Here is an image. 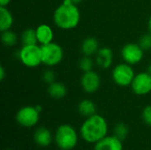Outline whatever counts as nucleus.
Masks as SVG:
<instances>
[{
	"mask_svg": "<svg viewBox=\"0 0 151 150\" xmlns=\"http://www.w3.org/2000/svg\"><path fill=\"white\" fill-rule=\"evenodd\" d=\"M19 57L25 66L28 68L37 67L42 63V48L37 44L23 45L19 50Z\"/></svg>",
	"mask_w": 151,
	"mask_h": 150,
	"instance_id": "nucleus-4",
	"label": "nucleus"
},
{
	"mask_svg": "<svg viewBox=\"0 0 151 150\" xmlns=\"http://www.w3.org/2000/svg\"><path fill=\"white\" fill-rule=\"evenodd\" d=\"M40 119V112L35 106H24L16 113L17 123L26 128L35 126Z\"/></svg>",
	"mask_w": 151,
	"mask_h": 150,
	"instance_id": "nucleus-6",
	"label": "nucleus"
},
{
	"mask_svg": "<svg viewBox=\"0 0 151 150\" xmlns=\"http://www.w3.org/2000/svg\"><path fill=\"white\" fill-rule=\"evenodd\" d=\"M54 140L61 150H72L78 143V133L72 126L64 124L56 130Z\"/></svg>",
	"mask_w": 151,
	"mask_h": 150,
	"instance_id": "nucleus-3",
	"label": "nucleus"
},
{
	"mask_svg": "<svg viewBox=\"0 0 151 150\" xmlns=\"http://www.w3.org/2000/svg\"><path fill=\"white\" fill-rule=\"evenodd\" d=\"M13 24V17L5 6H0V30H10Z\"/></svg>",
	"mask_w": 151,
	"mask_h": 150,
	"instance_id": "nucleus-16",
	"label": "nucleus"
},
{
	"mask_svg": "<svg viewBox=\"0 0 151 150\" xmlns=\"http://www.w3.org/2000/svg\"><path fill=\"white\" fill-rule=\"evenodd\" d=\"M139 45L143 49V50H148L151 49V34H144L141 37L139 41Z\"/></svg>",
	"mask_w": 151,
	"mask_h": 150,
	"instance_id": "nucleus-23",
	"label": "nucleus"
},
{
	"mask_svg": "<svg viewBox=\"0 0 151 150\" xmlns=\"http://www.w3.org/2000/svg\"><path fill=\"white\" fill-rule=\"evenodd\" d=\"M100 76L93 71L84 72L81 80V85L82 89L88 94H93L96 92L100 88Z\"/></svg>",
	"mask_w": 151,
	"mask_h": 150,
	"instance_id": "nucleus-10",
	"label": "nucleus"
},
{
	"mask_svg": "<svg viewBox=\"0 0 151 150\" xmlns=\"http://www.w3.org/2000/svg\"><path fill=\"white\" fill-rule=\"evenodd\" d=\"M95 150H123L122 141L115 135L105 136L95 144Z\"/></svg>",
	"mask_w": 151,
	"mask_h": 150,
	"instance_id": "nucleus-11",
	"label": "nucleus"
},
{
	"mask_svg": "<svg viewBox=\"0 0 151 150\" xmlns=\"http://www.w3.org/2000/svg\"><path fill=\"white\" fill-rule=\"evenodd\" d=\"M17 39H18V37H17L16 34L11 30H6V31L2 32L1 41L4 46L12 47V46L15 45V43L17 42Z\"/></svg>",
	"mask_w": 151,
	"mask_h": 150,
	"instance_id": "nucleus-20",
	"label": "nucleus"
},
{
	"mask_svg": "<svg viewBox=\"0 0 151 150\" xmlns=\"http://www.w3.org/2000/svg\"><path fill=\"white\" fill-rule=\"evenodd\" d=\"M78 111L81 116L88 118L96 114V104L91 100L84 99L81 102H80L78 105Z\"/></svg>",
	"mask_w": 151,
	"mask_h": 150,
	"instance_id": "nucleus-18",
	"label": "nucleus"
},
{
	"mask_svg": "<svg viewBox=\"0 0 151 150\" xmlns=\"http://www.w3.org/2000/svg\"><path fill=\"white\" fill-rule=\"evenodd\" d=\"M66 93H67L66 87L61 82L54 81L53 83L50 84L48 87V94L51 98L57 100L61 99L65 96Z\"/></svg>",
	"mask_w": 151,
	"mask_h": 150,
	"instance_id": "nucleus-15",
	"label": "nucleus"
},
{
	"mask_svg": "<svg viewBox=\"0 0 151 150\" xmlns=\"http://www.w3.org/2000/svg\"><path fill=\"white\" fill-rule=\"evenodd\" d=\"M35 108H36V110L41 113L42 112V107L41 106V105H35Z\"/></svg>",
	"mask_w": 151,
	"mask_h": 150,
	"instance_id": "nucleus-28",
	"label": "nucleus"
},
{
	"mask_svg": "<svg viewBox=\"0 0 151 150\" xmlns=\"http://www.w3.org/2000/svg\"><path fill=\"white\" fill-rule=\"evenodd\" d=\"M5 77V71L3 65L0 66V80H3Z\"/></svg>",
	"mask_w": 151,
	"mask_h": 150,
	"instance_id": "nucleus-26",
	"label": "nucleus"
},
{
	"mask_svg": "<svg viewBox=\"0 0 151 150\" xmlns=\"http://www.w3.org/2000/svg\"><path fill=\"white\" fill-rule=\"evenodd\" d=\"M52 134L50 131L43 126L38 127L34 133V141L35 142L42 148L48 147L52 141Z\"/></svg>",
	"mask_w": 151,
	"mask_h": 150,
	"instance_id": "nucleus-12",
	"label": "nucleus"
},
{
	"mask_svg": "<svg viewBox=\"0 0 151 150\" xmlns=\"http://www.w3.org/2000/svg\"><path fill=\"white\" fill-rule=\"evenodd\" d=\"M99 50V43L97 40L94 37H88L86 38L81 44V52L84 56L90 57L96 53Z\"/></svg>",
	"mask_w": 151,
	"mask_h": 150,
	"instance_id": "nucleus-17",
	"label": "nucleus"
},
{
	"mask_svg": "<svg viewBox=\"0 0 151 150\" xmlns=\"http://www.w3.org/2000/svg\"><path fill=\"white\" fill-rule=\"evenodd\" d=\"M5 150H11V149H5Z\"/></svg>",
	"mask_w": 151,
	"mask_h": 150,
	"instance_id": "nucleus-32",
	"label": "nucleus"
},
{
	"mask_svg": "<svg viewBox=\"0 0 151 150\" xmlns=\"http://www.w3.org/2000/svg\"><path fill=\"white\" fill-rule=\"evenodd\" d=\"M128 134V127L124 123H119L115 126L114 128V135L120 139L121 141L125 140Z\"/></svg>",
	"mask_w": 151,
	"mask_h": 150,
	"instance_id": "nucleus-21",
	"label": "nucleus"
},
{
	"mask_svg": "<svg viewBox=\"0 0 151 150\" xmlns=\"http://www.w3.org/2000/svg\"><path fill=\"white\" fill-rule=\"evenodd\" d=\"M96 63L97 65L104 68H109L113 61V53L112 50L110 48L104 47V48H101L98 50V51L96 52Z\"/></svg>",
	"mask_w": 151,
	"mask_h": 150,
	"instance_id": "nucleus-13",
	"label": "nucleus"
},
{
	"mask_svg": "<svg viewBox=\"0 0 151 150\" xmlns=\"http://www.w3.org/2000/svg\"><path fill=\"white\" fill-rule=\"evenodd\" d=\"M131 88L137 95H145L151 92V75L147 72L136 74L132 81Z\"/></svg>",
	"mask_w": 151,
	"mask_h": 150,
	"instance_id": "nucleus-9",
	"label": "nucleus"
},
{
	"mask_svg": "<svg viewBox=\"0 0 151 150\" xmlns=\"http://www.w3.org/2000/svg\"><path fill=\"white\" fill-rule=\"evenodd\" d=\"M81 136L88 143H96L108 133V124L105 118L98 114L86 118L81 126Z\"/></svg>",
	"mask_w": 151,
	"mask_h": 150,
	"instance_id": "nucleus-1",
	"label": "nucleus"
},
{
	"mask_svg": "<svg viewBox=\"0 0 151 150\" xmlns=\"http://www.w3.org/2000/svg\"><path fill=\"white\" fill-rule=\"evenodd\" d=\"M55 78H56V75L55 73L53 72V71L51 70H46L43 74H42V80L45 83L47 84H51L55 81Z\"/></svg>",
	"mask_w": 151,
	"mask_h": 150,
	"instance_id": "nucleus-24",
	"label": "nucleus"
},
{
	"mask_svg": "<svg viewBox=\"0 0 151 150\" xmlns=\"http://www.w3.org/2000/svg\"><path fill=\"white\" fill-rule=\"evenodd\" d=\"M42 54V63L48 66H55L58 65L64 57V50L57 42H50L41 45Z\"/></svg>",
	"mask_w": 151,
	"mask_h": 150,
	"instance_id": "nucleus-5",
	"label": "nucleus"
},
{
	"mask_svg": "<svg viewBox=\"0 0 151 150\" xmlns=\"http://www.w3.org/2000/svg\"><path fill=\"white\" fill-rule=\"evenodd\" d=\"M143 49L139 43H127L121 50V56L124 61L128 65H136L143 58Z\"/></svg>",
	"mask_w": 151,
	"mask_h": 150,
	"instance_id": "nucleus-8",
	"label": "nucleus"
},
{
	"mask_svg": "<svg viewBox=\"0 0 151 150\" xmlns=\"http://www.w3.org/2000/svg\"><path fill=\"white\" fill-rule=\"evenodd\" d=\"M70 1H71L73 4H76V5H77V4H80L82 0H70Z\"/></svg>",
	"mask_w": 151,
	"mask_h": 150,
	"instance_id": "nucleus-29",
	"label": "nucleus"
},
{
	"mask_svg": "<svg viewBox=\"0 0 151 150\" xmlns=\"http://www.w3.org/2000/svg\"><path fill=\"white\" fill-rule=\"evenodd\" d=\"M79 66H80V69L81 71H83L84 72L92 71V68H93V61H92V59L88 56H84L80 60Z\"/></svg>",
	"mask_w": 151,
	"mask_h": 150,
	"instance_id": "nucleus-22",
	"label": "nucleus"
},
{
	"mask_svg": "<svg viewBox=\"0 0 151 150\" xmlns=\"http://www.w3.org/2000/svg\"><path fill=\"white\" fill-rule=\"evenodd\" d=\"M142 119L143 121L148 125L151 126V105L146 106L144 110L142 111Z\"/></svg>",
	"mask_w": 151,
	"mask_h": 150,
	"instance_id": "nucleus-25",
	"label": "nucleus"
},
{
	"mask_svg": "<svg viewBox=\"0 0 151 150\" xmlns=\"http://www.w3.org/2000/svg\"><path fill=\"white\" fill-rule=\"evenodd\" d=\"M111 76L113 81L117 85L120 87H127L132 84V81L135 75L131 65L124 63L119 64L114 67Z\"/></svg>",
	"mask_w": 151,
	"mask_h": 150,
	"instance_id": "nucleus-7",
	"label": "nucleus"
},
{
	"mask_svg": "<svg viewBox=\"0 0 151 150\" xmlns=\"http://www.w3.org/2000/svg\"><path fill=\"white\" fill-rule=\"evenodd\" d=\"M149 29H150V32L151 34V16L150 18V19H149Z\"/></svg>",
	"mask_w": 151,
	"mask_h": 150,
	"instance_id": "nucleus-30",
	"label": "nucleus"
},
{
	"mask_svg": "<svg viewBox=\"0 0 151 150\" xmlns=\"http://www.w3.org/2000/svg\"><path fill=\"white\" fill-rule=\"evenodd\" d=\"M80 19V10L70 0H64L53 14V20L56 26L64 30H70L76 27Z\"/></svg>",
	"mask_w": 151,
	"mask_h": 150,
	"instance_id": "nucleus-2",
	"label": "nucleus"
},
{
	"mask_svg": "<svg viewBox=\"0 0 151 150\" xmlns=\"http://www.w3.org/2000/svg\"><path fill=\"white\" fill-rule=\"evenodd\" d=\"M22 45H34L38 42L36 31L34 28H27L21 34Z\"/></svg>",
	"mask_w": 151,
	"mask_h": 150,
	"instance_id": "nucleus-19",
	"label": "nucleus"
},
{
	"mask_svg": "<svg viewBox=\"0 0 151 150\" xmlns=\"http://www.w3.org/2000/svg\"><path fill=\"white\" fill-rule=\"evenodd\" d=\"M11 0H0V6H6L10 4Z\"/></svg>",
	"mask_w": 151,
	"mask_h": 150,
	"instance_id": "nucleus-27",
	"label": "nucleus"
},
{
	"mask_svg": "<svg viewBox=\"0 0 151 150\" xmlns=\"http://www.w3.org/2000/svg\"><path fill=\"white\" fill-rule=\"evenodd\" d=\"M148 72L151 75V64L149 65V67H148Z\"/></svg>",
	"mask_w": 151,
	"mask_h": 150,
	"instance_id": "nucleus-31",
	"label": "nucleus"
},
{
	"mask_svg": "<svg viewBox=\"0 0 151 150\" xmlns=\"http://www.w3.org/2000/svg\"><path fill=\"white\" fill-rule=\"evenodd\" d=\"M35 31H36L37 41L39 43H41V45L48 44L52 42L54 34L51 27L49 25L42 24L35 28Z\"/></svg>",
	"mask_w": 151,
	"mask_h": 150,
	"instance_id": "nucleus-14",
	"label": "nucleus"
}]
</instances>
